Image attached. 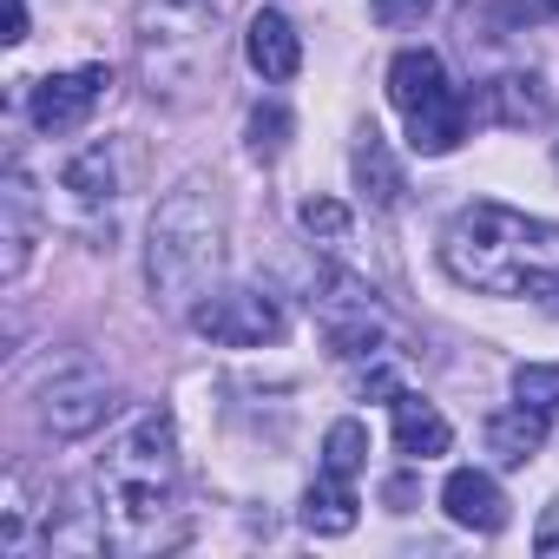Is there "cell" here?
Returning <instances> with one entry per match:
<instances>
[{
	"mask_svg": "<svg viewBox=\"0 0 559 559\" xmlns=\"http://www.w3.org/2000/svg\"><path fill=\"white\" fill-rule=\"evenodd\" d=\"M178 428L165 408L139 415L106 454H99V533L119 552H152L178 539Z\"/></svg>",
	"mask_w": 559,
	"mask_h": 559,
	"instance_id": "1",
	"label": "cell"
},
{
	"mask_svg": "<svg viewBox=\"0 0 559 559\" xmlns=\"http://www.w3.org/2000/svg\"><path fill=\"white\" fill-rule=\"evenodd\" d=\"M441 263L461 290L539 297L559 317V224L546 217H526L513 204H467L441 237Z\"/></svg>",
	"mask_w": 559,
	"mask_h": 559,
	"instance_id": "2",
	"label": "cell"
},
{
	"mask_svg": "<svg viewBox=\"0 0 559 559\" xmlns=\"http://www.w3.org/2000/svg\"><path fill=\"white\" fill-rule=\"evenodd\" d=\"M224 257V204L204 178H185L158 211H152V243H145V276L152 297L185 304L204 297V276Z\"/></svg>",
	"mask_w": 559,
	"mask_h": 559,
	"instance_id": "3",
	"label": "cell"
},
{
	"mask_svg": "<svg viewBox=\"0 0 559 559\" xmlns=\"http://www.w3.org/2000/svg\"><path fill=\"white\" fill-rule=\"evenodd\" d=\"M191 330L224 343V349H263L284 336V310H276L263 290H243V284H224V290H204L191 304Z\"/></svg>",
	"mask_w": 559,
	"mask_h": 559,
	"instance_id": "4",
	"label": "cell"
},
{
	"mask_svg": "<svg viewBox=\"0 0 559 559\" xmlns=\"http://www.w3.org/2000/svg\"><path fill=\"white\" fill-rule=\"evenodd\" d=\"M112 408H119V389H112L99 369H67V376H53V382L40 389V421H47L53 435H67V441L106 428Z\"/></svg>",
	"mask_w": 559,
	"mask_h": 559,
	"instance_id": "5",
	"label": "cell"
},
{
	"mask_svg": "<svg viewBox=\"0 0 559 559\" xmlns=\"http://www.w3.org/2000/svg\"><path fill=\"white\" fill-rule=\"evenodd\" d=\"M106 86H112V73H106V67H80V73H47V80L34 86V99H27V112H34V126H40L47 139H67V132H80V126H86V119L99 112Z\"/></svg>",
	"mask_w": 559,
	"mask_h": 559,
	"instance_id": "6",
	"label": "cell"
},
{
	"mask_svg": "<svg viewBox=\"0 0 559 559\" xmlns=\"http://www.w3.org/2000/svg\"><path fill=\"white\" fill-rule=\"evenodd\" d=\"M34 237H40V211H34V178L21 165H8V185H0V276L21 284L27 276V257H34Z\"/></svg>",
	"mask_w": 559,
	"mask_h": 559,
	"instance_id": "7",
	"label": "cell"
},
{
	"mask_svg": "<svg viewBox=\"0 0 559 559\" xmlns=\"http://www.w3.org/2000/svg\"><path fill=\"white\" fill-rule=\"evenodd\" d=\"M441 507H448L454 526H474V533H500V526H507V493H500V480L480 474V467H454V474L441 480Z\"/></svg>",
	"mask_w": 559,
	"mask_h": 559,
	"instance_id": "8",
	"label": "cell"
},
{
	"mask_svg": "<svg viewBox=\"0 0 559 559\" xmlns=\"http://www.w3.org/2000/svg\"><path fill=\"white\" fill-rule=\"evenodd\" d=\"M243 53H250V67H257L270 86L297 80V67H304V40H297V27L276 14V8H257V14H250V27H243Z\"/></svg>",
	"mask_w": 559,
	"mask_h": 559,
	"instance_id": "9",
	"label": "cell"
},
{
	"mask_svg": "<svg viewBox=\"0 0 559 559\" xmlns=\"http://www.w3.org/2000/svg\"><path fill=\"white\" fill-rule=\"evenodd\" d=\"M448 93H454V86H448L441 53L408 47V53H395V60H389V99H395V112H402V119H415L421 106H435V99H448Z\"/></svg>",
	"mask_w": 559,
	"mask_h": 559,
	"instance_id": "10",
	"label": "cell"
},
{
	"mask_svg": "<svg viewBox=\"0 0 559 559\" xmlns=\"http://www.w3.org/2000/svg\"><path fill=\"white\" fill-rule=\"evenodd\" d=\"M395 448L408 454V461H435V454H448L454 448V428L441 421V408L435 402H421V395H395Z\"/></svg>",
	"mask_w": 559,
	"mask_h": 559,
	"instance_id": "11",
	"label": "cell"
},
{
	"mask_svg": "<svg viewBox=\"0 0 559 559\" xmlns=\"http://www.w3.org/2000/svg\"><path fill=\"white\" fill-rule=\"evenodd\" d=\"M539 448H546V415H539V408L513 402V408L487 415V454H493L500 467H526Z\"/></svg>",
	"mask_w": 559,
	"mask_h": 559,
	"instance_id": "12",
	"label": "cell"
},
{
	"mask_svg": "<svg viewBox=\"0 0 559 559\" xmlns=\"http://www.w3.org/2000/svg\"><path fill=\"white\" fill-rule=\"evenodd\" d=\"M356 520H362V507H356V493H349L343 474L310 480V493H304V526H310L317 539H343V533H356Z\"/></svg>",
	"mask_w": 559,
	"mask_h": 559,
	"instance_id": "13",
	"label": "cell"
},
{
	"mask_svg": "<svg viewBox=\"0 0 559 559\" xmlns=\"http://www.w3.org/2000/svg\"><path fill=\"white\" fill-rule=\"evenodd\" d=\"M461 139H467V99H461V93H448V99H435V106H421V112L408 119V145H415L421 158H448Z\"/></svg>",
	"mask_w": 559,
	"mask_h": 559,
	"instance_id": "14",
	"label": "cell"
},
{
	"mask_svg": "<svg viewBox=\"0 0 559 559\" xmlns=\"http://www.w3.org/2000/svg\"><path fill=\"white\" fill-rule=\"evenodd\" d=\"M60 185H67L80 204H106V198L119 191V145H112V139H99V145H80V152L67 158Z\"/></svg>",
	"mask_w": 559,
	"mask_h": 559,
	"instance_id": "15",
	"label": "cell"
},
{
	"mask_svg": "<svg viewBox=\"0 0 559 559\" xmlns=\"http://www.w3.org/2000/svg\"><path fill=\"white\" fill-rule=\"evenodd\" d=\"M487 106H493L500 126H546V112H552V99H546V86H539L533 73L493 80V86H487Z\"/></svg>",
	"mask_w": 559,
	"mask_h": 559,
	"instance_id": "16",
	"label": "cell"
},
{
	"mask_svg": "<svg viewBox=\"0 0 559 559\" xmlns=\"http://www.w3.org/2000/svg\"><path fill=\"white\" fill-rule=\"evenodd\" d=\"M356 185H362V191H369V204H382V211L402 198V165L389 158V145H382V132H376V126H369V132H362V145H356Z\"/></svg>",
	"mask_w": 559,
	"mask_h": 559,
	"instance_id": "17",
	"label": "cell"
},
{
	"mask_svg": "<svg viewBox=\"0 0 559 559\" xmlns=\"http://www.w3.org/2000/svg\"><path fill=\"white\" fill-rule=\"evenodd\" d=\"M362 461H369V428H362V421H336V428L323 435V474L356 480Z\"/></svg>",
	"mask_w": 559,
	"mask_h": 559,
	"instance_id": "18",
	"label": "cell"
},
{
	"mask_svg": "<svg viewBox=\"0 0 559 559\" xmlns=\"http://www.w3.org/2000/svg\"><path fill=\"white\" fill-rule=\"evenodd\" d=\"M513 395L539 415H559V362H520L513 369Z\"/></svg>",
	"mask_w": 559,
	"mask_h": 559,
	"instance_id": "19",
	"label": "cell"
},
{
	"mask_svg": "<svg viewBox=\"0 0 559 559\" xmlns=\"http://www.w3.org/2000/svg\"><path fill=\"white\" fill-rule=\"evenodd\" d=\"M284 145H290V112L284 106H257L250 112V152L257 158H276Z\"/></svg>",
	"mask_w": 559,
	"mask_h": 559,
	"instance_id": "20",
	"label": "cell"
},
{
	"mask_svg": "<svg viewBox=\"0 0 559 559\" xmlns=\"http://www.w3.org/2000/svg\"><path fill=\"white\" fill-rule=\"evenodd\" d=\"M297 217H304L310 237H323V243H349V211H343L336 198H310Z\"/></svg>",
	"mask_w": 559,
	"mask_h": 559,
	"instance_id": "21",
	"label": "cell"
},
{
	"mask_svg": "<svg viewBox=\"0 0 559 559\" xmlns=\"http://www.w3.org/2000/svg\"><path fill=\"white\" fill-rule=\"evenodd\" d=\"M428 8H435V0H369V14H376L382 27H415Z\"/></svg>",
	"mask_w": 559,
	"mask_h": 559,
	"instance_id": "22",
	"label": "cell"
},
{
	"mask_svg": "<svg viewBox=\"0 0 559 559\" xmlns=\"http://www.w3.org/2000/svg\"><path fill=\"white\" fill-rule=\"evenodd\" d=\"M533 552H539V559H559V507H546V520H539V533H533Z\"/></svg>",
	"mask_w": 559,
	"mask_h": 559,
	"instance_id": "23",
	"label": "cell"
},
{
	"mask_svg": "<svg viewBox=\"0 0 559 559\" xmlns=\"http://www.w3.org/2000/svg\"><path fill=\"white\" fill-rule=\"evenodd\" d=\"M8 40H27V0H8Z\"/></svg>",
	"mask_w": 559,
	"mask_h": 559,
	"instance_id": "24",
	"label": "cell"
},
{
	"mask_svg": "<svg viewBox=\"0 0 559 559\" xmlns=\"http://www.w3.org/2000/svg\"><path fill=\"white\" fill-rule=\"evenodd\" d=\"M178 8H198L204 14V8H224V0H178Z\"/></svg>",
	"mask_w": 559,
	"mask_h": 559,
	"instance_id": "25",
	"label": "cell"
}]
</instances>
